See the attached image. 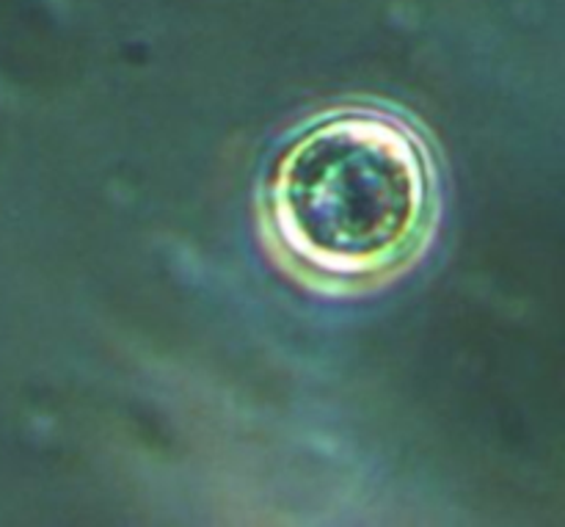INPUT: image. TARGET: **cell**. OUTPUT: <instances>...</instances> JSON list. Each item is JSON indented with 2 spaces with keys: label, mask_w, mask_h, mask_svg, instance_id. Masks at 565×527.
<instances>
[{
  "label": "cell",
  "mask_w": 565,
  "mask_h": 527,
  "mask_svg": "<svg viewBox=\"0 0 565 527\" xmlns=\"http://www.w3.org/2000/svg\"><path fill=\"white\" fill-rule=\"evenodd\" d=\"M434 202V166L417 133L375 110H342L307 127L265 191L287 263L337 287L403 268L428 238Z\"/></svg>",
  "instance_id": "6da1fadb"
}]
</instances>
